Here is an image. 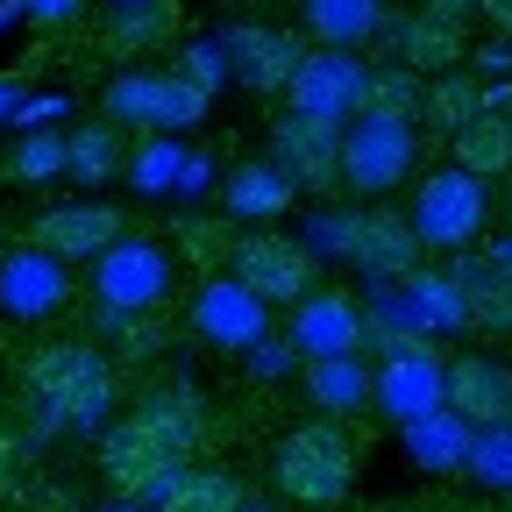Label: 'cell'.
Returning <instances> with one entry per match:
<instances>
[{
	"instance_id": "6da1fadb",
	"label": "cell",
	"mask_w": 512,
	"mask_h": 512,
	"mask_svg": "<svg viewBox=\"0 0 512 512\" xmlns=\"http://www.w3.org/2000/svg\"><path fill=\"white\" fill-rule=\"evenodd\" d=\"M207 441H214L207 406L192 399L185 384H164V392H150L136 413L107 420V434H100V477H107L114 498H164L192 470V456H200Z\"/></svg>"
},
{
	"instance_id": "7a4b0ae2",
	"label": "cell",
	"mask_w": 512,
	"mask_h": 512,
	"mask_svg": "<svg viewBox=\"0 0 512 512\" xmlns=\"http://www.w3.org/2000/svg\"><path fill=\"white\" fill-rule=\"evenodd\" d=\"M22 392H29V413L50 434H86V427L114 420L121 370L93 342H43V349L22 356Z\"/></svg>"
},
{
	"instance_id": "3957f363",
	"label": "cell",
	"mask_w": 512,
	"mask_h": 512,
	"mask_svg": "<svg viewBox=\"0 0 512 512\" xmlns=\"http://www.w3.org/2000/svg\"><path fill=\"white\" fill-rule=\"evenodd\" d=\"M271 484L292 498V505H342L349 484H356V448L342 427L328 420H306L292 434H278L271 448Z\"/></svg>"
},
{
	"instance_id": "277c9868",
	"label": "cell",
	"mask_w": 512,
	"mask_h": 512,
	"mask_svg": "<svg viewBox=\"0 0 512 512\" xmlns=\"http://www.w3.org/2000/svg\"><path fill=\"white\" fill-rule=\"evenodd\" d=\"M178 285V256L164 235H114L100 256H93V299L114 306V313H157Z\"/></svg>"
},
{
	"instance_id": "5b68a950",
	"label": "cell",
	"mask_w": 512,
	"mask_h": 512,
	"mask_svg": "<svg viewBox=\"0 0 512 512\" xmlns=\"http://www.w3.org/2000/svg\"><path fill=\"white\" fill-rule=\"evenodd\" d=\"M420 164V121H377L356 114L342 128V185L356 200H384L392 185H406Z\"/></svg>"
},
{
	"instance_id": "8992f818",
	"label": "cell",
	"mask_w": 512,
	"mask_h": 512,
	"mask_svg": "<svg viewBox=\"0 0 512 512\" xmlns=\"http://www.w3.org/2000/svg\"><path fill=\"white\" fill-rule=\"evenodd\" d=\"M406 221H413L420 249H470V242L484 235V221H491V185L470 178V171H456V164H448V171H427Z\"/></svg>"
},
{
	"instance_id": "52a82bcc",
	"label": "cell",
	"mask_w": 512,
	"mask_h": 512,
	"mask_svg": "<svg viewBox=\"0 0 512 512\" xmlns=\"http://www.w3.org/2000/svg\"><path fill=\"white\" fill-rule=\"evenodd\" d=\"M207 100L214 93H200L192 79H178V72H121L114 86H107V121L114 128H157V136H185V128H200L207 121Z\"/></svg>"
},
{
	"instance_id": "ba28073f",
	"label": "cell",
	"mask_w": 512,
	"mask_h": 512,
	"mask_svg": "<svg viewBox=\"0 0 512 512\" xmlns=\"http://www.w3.org/2000/svg\"><path fill=\"white\" fill-rule=\"evenodd\" d=\"M228 278L235 285H249L264 306H299L306 292H313V256H306V242L299 235H278V228H249V235H235V249H228Z\"/></svg>"
},
{
	"instance_id": "9c48e42d",
	"label": "cell",
	"mask_w": 512,
	"mask_h": 512,
	"mask_svg": "<svg viewBox=\"0 0 512 512\" xmlns=\"http://www.w3.org/2000/svg\"><path fill=\"white\" fill-rule=\"evenodd\" d=\"M420 256H427V249H420V235H413L406 214H392V207H356V214H342V264H356L370 285L413 278Z\"/></svg>"
},
{
	"instance_id": "30bf717a",
	"label": "cell",
	"mask_w": 512,
	"mask_h": 512,
	"mask_svg": "<svg viewBox=\"0 0 512 512\" xmlns=\"http://www.w3.org/2000/svg\"><path fill=\"white\" fill-rule=\"evenodd\" d=\"M370 399H377L384 420H399V427L406 420H427V413L448 406V363L427 342L392 349V356H377V370H370Z\"/></svg>"
},
{
	"instance_id": "8fae6325",
	"label": "cell",
	"mask_w": 512,
	"mask_h": 512,
	"mask_svg": "<svg viewBox=\"0 0 512 512\" xmlns=\"http://www.w3.org/2000/svg\"><path fill=\"white\" fill-rule=\"evenodd\" d=\"M192 335L207 349H242L249 356L271 335V306L235 278H200V292H192Z\"/></svg>"
},
{
	"instance_id": "7c38bea8",
	"label": "cell",
	"mask_w": 512,
	"mask_h": 512,
	"mask_svg": "<svg viewBox=\"0 0 512 512\" xmlns=\"http://www.w3.org/2000/svg\"><path fill=\"white\" fill-rule=\"evenodd\" d=\"M271 164L292 178V192L342 185V128L335 121H313V114H285L271 128Z\"/></svg>"
},
{
	"instance_id": "4fadbf2b",
	"label": "cell",
	"mask_w": 512,
	"mask_h": 512,
	"mask_svg": "<svg viewBox=\"0 0 512 512\" xmlns=\"http://www.w3.org/2000/svg\"><path fill=\"white\" fill-rule=\"evenodd\" d=\"M64 306H72V264H57L29 242L0 256V313L8 320H57Z\"/></svg>"
},
{
	"instance_id": "5bb4252c",
	"label": "cell",
	"mask_w": 512,
	"mask_h": 512,
	"mask_svg": "<svg viewBox=\"0 0 512 512\" xmlns=\"http://www.w3.org/2000/svg\"><path fill=\"white\" fill-rule=\"evenodd\" d=\"M285 342H292V356L299 363H328V356H356L363 349V306L349 299V292H306L299 306H292V328H285Z\"/></svg>"
},
{
	"instance_id": "9a60e30c",
	"label": "cell",
	"mask_w": 512,
	"mask_h": 512,
	"mask_svg": "<svg viewBox=\"0 0 512 512\" xmlns=\"http://www.w3.org/2000/svg\"><path fill=\"white\" fill-rule=\"evenodd\" d=\"M363 72L370 64L356 50H306L299 72H292V114H313V121H349L356 114V93H363Z\"/></svg>"
},
{
	"instance_id": "2e32d148",
	"label": "cell",
	"mask_w": 512,
	"mask_h": 512,
	"mask_svg": "<svg viewBox=\"0 0 512 512\" xmlns=\"http://www.w3.org/2000/svg\"><path fill=\"white\" fill-rule=\"evenodd\" d=\"M221 57H228V72L249 93H285L292 72H299V57H306V43L292 29H271V22H235L228 43H221Z\"/></svg>"
},
{
	"instance_id": "e0dca14e",
	"label": "cell",
	"mask_w": 512,
	"mask_h": 512,
	"mask_svg": "<svg viewBox=\"0 0 512 512\" xmlns=\"http://www.w3.org/2000/svg\"><path fill=\"white\" fill-rule=\"evenodd\" d=\"M114 235H128V221H121V207H107V200H72V207H50V214L29 221V249L57 256V264H72V256H86V264H93Z\"/></svg>"
},
{
	"instance_id": "ac0fdd59",
	"label": "cell",
	"mask_w": 512,
	"mask_h": 512,
	"mask_svg": "<svg viewBox=\"0 0 512 512\" xmlns=\"http://www.w3.org/2000/svg\"><path fill=\"white\" fill-rule=\"evenodd\" d=\"M448 413L484 427H512V370L498 356H456L448 363Z\"/></svg>"
},
{
	"instance_id": "d6986e66",
	"label": "cell",
	"mask_w": 512,
	"mask_h": 512,
	"mask_svg": "<svg viewBox=\"0 0 512 512\" xmlns=\"http://www.w3.org/2000/svg\"><path fill=\"white\" fill-rule=\"evenodd\" d=\"M392 50L420 79H441V72H463L470 64V36L456 22H434V15H406V22L392 15Z\"/></svg>"
},
{
	"instance_id": "ffe728a7",
	"label": "cell",
	"mask_w": 512,
	"mask_h": 512,
	"mask_svg": "<svg viewBox=\"0 0 512 512\" xmlns=\"http://www.w3.org/2000/svg\"><path fill=\"white\" fill-rule=\"evenodd\" d=\"M221 200H228V214L235 221H249V228H271L278 214H292V178L271 164V157H249V164H235L228 178H221Z\"/></svg>"
},
{
	"instance_id": "44dd1931",
	"label": "cell",
	"mask_w": 512,
	"mask_h": 512,
	"mask_svg": "<svg viewBox=\"0 0 512 512\" xmlns=\"http://www.w3.org/2000/svg\"><path fill=\"white\" fill-rule=\"evenodd\" d=\"M392 22L384 0H306V29L320 50H356V43H377V29Z\"/></svg>"
},
{
	"instance_id": "7402d4cb",
	"label": "cell",
	"mask_w": 512,
	"mask_h": 512,
	"mask_svg": "<svg viewBox=\"0 0 512 512\" xmlns=\"http://www.w3.org/2000/svg\"><path fill=\"white\" fill-rule=\"evenodd\" d=\"M306 399H313V413H320V420L363 413V406H370V363H356V356L306 363Z\"/></svg>"
},
{
	"instance_id": "603a6c76",
	"label": "cell",
	"mask_w": 512,
	"mask_h": 512,
	"mask_svg": "<svg viewBox=\"0 0 512 512\" xmlns=\"http://www.w3.org/2000/svg\"><path fill=\"white\" fill-rule=\"evenodd\" d=\"M477 114H484V79H477V72H441V79H427V93H420V128H434V136H463Z\"/></svg>"
},
{
	"instance_id": "cb8c5ba5",
	"label": "cell",
	"mask_w": 512,
	"mask_h": 512,
	"mask_svg": "<svg viewBox=\"0 0 512 512\" xmlns=\"http://www.w3.org/2000/svg\"><path fill=\"white\" fill-rule=\"evenodd\" d=\"M406 434V448H413V463L420 470H463V456H470V441H477V427L470 420H456V413H427V420H406L399 427Z\"/></svg>"
},
{
	"instance_id": "d4e9b609",
	"label": "cell",
	"mask_w": 512,
	"mask_h": 512,
	"mask_svg": "<svg viewBox=\"0 0 512 512\" xmlns=\"http://www.w3.org/2000/svg\"><path fill=\"white\" fill-rule=\"evenodd\" d=\"M463 292H470V328H491V335H512V264H456L448 271Z\"/></svg>"
},
{
	"instance_id": "484cf974",
	"label": "cell",
	"mask_w": 512,
	"mask_h": 512,
	"mask_svg": "<svg viewBox=\"0 0 512 512\" xmlns=\"http://www.w3.org/2000/svg\"><path fill=\"white\" fill-rule=\"evenodd\" d=\"M448 150H456V171H470V178H512V121H498V114H477L463 136H448Z\"/></svg>"
},
{
	"instance_id": "4316f807",
	"label": "cell",
	"mask_w": 512,
	"mask_h": 512,
	"mask_svg": "<svg viewBox=\"0 0 512 512\" xmlns=\"http://www.w3.org/2000/svg\"><path fill=\"white\" fill-rule=\"evenodd\" d=\"M128 157H121V128L114 121H86V128H64V171H72L86 192L93 185H107L114 171H121Z\"/></svg>"
},
{
	"instance_id": "83f0119b",
	"label": "cell",
	"mask_w": 512,
	"mask_h": 512,
	"mask_svg": "<svg viewBox=\"0 0 512 512\" xmlns=\"http://www.w3.org/2000/svg\"><path fill=\"white\" fill-rule=\"evenodd\" d=\"M157 512H242V477L221 463H200L157 498Z\"/></svg>"
},
{
	"instance_id": "f1b7e54d",
	"label": "cell",
	"mask_w": 512,
	"mask_h": 512,
	"mask_svg": "<svg viewBox=\"0 0 512 512\" xmlns=\"http://www.w3.org/2000/svg\"><path fill=\"white\" fill-rule=\"evenodd\" d=\"M420 93H427L420 72H406V64H377V72H363L356 114H377V121H420Z\"/></svg>"
},
{
	"instance_id": "f546056e",
	"label": "cell",
	"mask_w": 512,
	"mask_h": 512,
	"mask_svg": "<svg viewBox=\"0 0 512 512\" xmlns=\"http://www.w3.org/2000/svg\"><path fill=\"white\" fill-rule=\"evenodd\" d=\"M121 171H128V185H136V192H150V200H157V192H171V185L185 178V143L150 136V143H136V157H128Z\"/></svg>"
},
{
	"instance_id": "4dcf8cb0",
	"label": "cell",
	"mask_w": 512,
	"mask_h": 512,
	"mask_svg": "<svg viewBox=\"0 0 512 512\" xmlns=\"http://www.w3.org/2000/svg\"><path fill=\"white\" fill-rule=\"evenodd\" d=\"M171 29H178V8H171V0H150V8H128V15L114 22L107 50L136 57V50H157V43H171Z\"/></svg>"
},
{
	"instance_id": "1f68e13d",
	"label": "cell",
	"mask_w": 512,
	"mask_h": 512,
	"mask_svg": "<svg viewBox=\"0 0 512 512\" xmlns=\"http://www.w3.org/2000/svg\"><path fill=\"white\" fill-rule=\"evenodd\" d=\"M64 171V128H29V136L8 150V178L15 185H43Z\"/></svg>"
},
{
	"instance_id": "d6a6232c",
	"label": "cell",
	"mask_w": 512,
	"mask_h": 512,
	"mask_svg": "<svg viewBox=\"0 0 512 512\" xmlns=\"http://www.w3.org/2000/svg\"><path fill=\"white\" fill-rule=\"evenodd\" d=\"M470 477H484L491 491H512V427H484L470 441V456H463Z\"/></svg>"
},
{
	"instance_id": "836d02e7",
	"label": "cell",
	"mask_w": 512,
	"mask_h": 512,
	"mask_svg": "<svg viewBox=\"0 0 512 512\" xmlns=\"http://www.w3.org/2000/svg\"><path fill=\"white\" fill-rule=\"evenodd\" d=\"M178 249H185L192 264H200V271L214 278V264H228V249H235V235H228L221 221H207V214H185V221H178Z\"/></svg>"
},
{
	"instance_id": "e575fe53",
	"label": "cell",
	"mask_w": 512,
	"mask_h": 512,
	"mask_svg": "<svg viewBox=\"0 0 512 512\" xmlns=\"http://www.w3.org/2000/svg\"><path fill=\"white\" fill-rule=\"evenodd\" d=\"M221 72H228V57H221L214 43H185V50H178V79H192L200 93H214Z\"/></svg>"
},
{
	"instance_id": "d590c367",
	"label": "cell",
	"mask_w": 512,
	"mask_h": 512,
	"mask_svg": "<svg viewBox=\"0 0 512 512\" xmlns=\"http://www.w3.org/2000/svg\"><path fill=\"white\" fill-rule=\"evenodd\" d=\"M285 370H292V342H271V335H264V342L249 349V377H256V384H271V377H285Z\"/></svg>"
},
{
	"instance_id": "8d00e7d4",
	"label": "cell",
	"mask_w": 512,
	"mask_h": 512,
	"mask_svg": "<svg viewBox=\"0 0 512 512\" xmlns=\"http://www.w3.org/2000/svg\"><path fill=\"white\" fill-rule=\"evenodd\" d=\"M79 8H86V0H22V15H29L36 29H64V22H79Z\"/></svg>"
},
{
	"instance_id": "74e56055",
	"label": "cell",
	"mask_w": 512,
	"mask_h": 512,
	"mask_svg": "<svg viewBox=\"0 0 512 512\" xmlns=\"http://www.w3.org/2000/svg\"><path fill=\"white\" fill-rule=\"evenodd\" d=\"M420 15H434V22H477V0H420Z\"/></svg>"
},
{
	"instance_id": "f35d334b",
	"label": "cell",
	"mask_w": 512,
	"mask_h": 512,
	"mask_svg": "<svg viewBox=\"0 0 512 512\" xmlns=\"http://www.w3.org/2000/svg\"><path fill=\"white\" fill-rule=\"evenodd\" d=\"M491 72H512V43H505V36L477 50V79H491Z\"/></svg>"
},
{
	"instance_id": "ab89813d",
	"label": "cell",
	"mask_w": 512,
	"mask_h": 512,
	"mask_svg": "<svg viewBox=\"0 0 512 512\" xmlns=\"http://www.w3.org/2000/svg\"><path fill=\"white\" fill-rule=\"evenodd\" d=\"M484 114L512 121V79H484Z\"/></svg>"
},
{
	"instance_id": "60d3db41",
	"label": "cell",
	"mask_w": 512,
	"mask_h": 512,
	"mask_svg": "<svg viewBox=\"0 0 512 512\" xmlns=\"http://www.w3.org/2000/svg\"><path fill=\"white\" fill-rule=\"evenodd\" d=\"M477 22H491L498 36H512V0H477Z\"/></svg>"
},
{
	"instance_id": "b9f144b4",
	"label": "cell",
	"mask_w": 512,
	"mask_h": 512,
	"mask_svg": "<svg viewBox=\"0 0 512 512\" xmlns=\"http://www.w3.org/2000/svg\"><path fill=\"white\" fill-rule=\"evenodd\" d=\"M8 114H22V86H15V79H0V121H8Z\"/></svg>"
},
{
	"instance_id": "7bdbcfd3",
	"label": "cell",
	"mask_w": 512,
	"mask_h": 512,
	"mask_svg": "<svg viewBox=\"0 0 512 512\" xmlns=\"http://www.w3.org/2000/svg\"><path fill=\"white\" fill-rule=\"evenodd\" d=\"M114 8H121V15H128V8H150V0H114Z\"/></svg>"
},
{
	"instance_id": "ee69618b",
	"label": "cell",
	"mask_w": 512,
	"mask_h": 512,
	"mask_svg": "<svg viewBox=\"0 0 512 512\" xmlns=\"http://www.w3.org/2000/svg\"><path fill=\"white\" fill-rule=\"evenodd\" d=\"M505 214H512V178H505Z\"/></svg>"
},
{
	"instance_id": "f6af8a7d",
	"label": "cell",
	"mask_w": 512,
	"mask_h": 512,
	"mask_svg": "<svg viewBox=\"0 0 512 512\" xmlns=\"http://www.w3.org/2000/svg\"><path fill=\"white\" fill-rule=\"evenodd\" d=\"M477 512H512V505H477Z\"/></svg>"
},
{
	"instance_id": "bcb514c9",
	"label": "cell",
	"mask_w": 512,
	"mask_h": 512,
	"mask_svg": "<svg viewBox=\"0 0 512 512\" xmlns=\"http://www.w3.org/2000/svg\"><path fill=\"white\" fill-rule=\"evenodd\" d=\"M0 256H8V242H0Z\"/></svg>"
},
{
	"instance_id": "7dc6e473",
	"label": "cell",
	"mask_w": 512,
	"mask_h": 512,
	"mask_svg": "<svg viewBox=\"0 0 512 512\" xmlns=\"http://www.w3.org/2000/svg\"><path fill=\"white\" fill-rule=\"evenodd\" d=\"M505 43H512V36H505Z\"/></svg>"
},
{
	"instance_id": "c3c4849f",
	"label": "cell",
	"mask_w": 512,
	"mask_h": 512,
	"mask_svg": "<svg viewBox=\"0 0 512 512\" xmlns=\"http://www.w3.org/2000/svg\"><path fill=\"white\" fill-rule=\"evenodd\" d=\"M505 498H512V491H505Z\"/></svg>"
}]
</instances>
